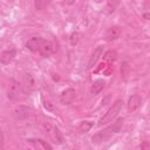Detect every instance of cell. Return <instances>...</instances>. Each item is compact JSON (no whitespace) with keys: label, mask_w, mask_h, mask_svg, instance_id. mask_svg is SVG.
Here are the masks:
<instances>
[{"label":"cell","mask_w":150,"mask_h":150,"mask_svg":"<svg viewBox=\"0 0 150 150\" xmlns=\"http://www.w3.org/2000/svg\"><path fill=\"white\" fill-rule=\"evenodd\" d=\"M141 104H142V97L139 95L135 94V95H132V96L129 97L128 103H127V107H128V110L130 112H134V111H136L141 107Z\"/></svg>","instance_id":"obj_8"},{"label":"cell","mask_w":150,"mask_h":150,"mask_svg":"<svg viewBox=\"0 0 150 150\" xmlns=\"http://www.w3.org/2000/svg\"><path fill=\"white\" fill-rule=\"evenodd\" d=\"M145 2H149L150 4V0H145Z\"/></svg>","instance_id":"obj_24"},{"label":"cell","mask_w":150,"mask_h":150,"mask_svg":"<svg viewBox=\"0 0 150 150\" xmlns=\"http://www.w3.org/2000/svg\"><path fill=\"white\" fill-rule=\"evenodd\" d=\"M102 53H103V46H98V47L93 52V54H91V56H90V59H89V61H88V68H89V69H91V68L96 64V62H97L98 59L101 57Z\"/></svg>","instance_id":"obj_13"},{"label":"cell","mask_w":150,"mask_h":150,"mask_svg":"<svg viewBox=\"0 0 150 150\" xmlns=\"http://www.w3.org/2000/svg\"><path fill=\"white\" fill-rule=\"evenodd\" d=\"M43 41H45V39L41 38V36H33V38L28 39V41L26 42V48H27L28 50L33 52V53L39 52V50H40V47H41V45H42Z\"/></svg>","instance_id":"obj_5"},{"label":"cell","mask_w":150,"mask_h":150,"mask_svg":"<svg viewBox=\"0 0 150 150\" xmlns=\"http://www.w3.org/2000/svg\"><path fill=\"white\" fill-rule=\"evenodd\" d=\"M120 35H121V28L117 27V26H112V27H110V28L107 29V32L104 34V39L107 41L111 42V41L117 40L120 38Z\"/></svg>","instance_id":"obj_10"},{"label":"cell","mask_w":150,"mask_h":150,"mask_svg":"<svg viewBox=\"0 0 150 150\" xmlns=\"http://www.w3.org/2000/svg\"><path fill=\"white\" fill-rule=\"evenodd\" d=\"M27 142L30 143L32 145H34L38 149H43V150H47V149L48 150H52L53 149V146L48 142H46L43 139H40V138H28Z\"/></svg>","instance_id":"obj_12"},{"label":"cell","mask_w":150,"mask_h":150,"mask_svg":"<svg viewBox=\"0 0 150 150\" xmlns=\"http://www.w3.org/2000/svg\"><path fill=\"white\" fill-rule=\"evenodd\" d=\"M79 41V33H73L70 36V43L71 45H76Z\"/></svg>","instance_id":"obj_20"},{"label":"cell","mask_w":150,"mask_h":150,"mask_svg":"<svg viewBox=\"0 0 150 150\" xmlns=\"http://www.w3.org/2000/svg\"><path fill=\"white\" fill-rule=\"evenodd\" d=\"M54 52H55V45H54V42L48 41V40H45V41L42 42V45H41V47H40V50H39V53H40L43 57L49 56V55L53 54Z\"/></svg>","instance_id":"obj_7"},{"label":"cell","mask_w":150,"mask_h":150,"mask_svg":"<svg viewBox=\"0 0 150 150\" xmlns=\"http://www.w3.org/2000/svg\"><path fill=\"white\" fill-rule=\"evenodd\" d=\"M21 90H22L21 83L19 81H16L15 79H9V86H8V90H7V97L11 101H15L20 96Z\"/></svg>","instance_id":"obj_3"},{"label":"cell","mask_w":150,"mask_h":150,"mask_svg":"<svg viewBox=\"0 0 150 150\" xmlns=\"http://www.w3.org/2000/svg\"><path fill=\"white\" fill-rule=\"evenodd\" d=\"M75 96H76L75 89L68 88V89L63 90L62 94L60 95V102H61L62 104H70V103H73Z\"/></svg>","instance_id":"obj_6"},{"label":"cell","mask_w":150,"mask_h":150,"mask_svg":"<svg viewBox=\"0 0 150 150\" xmlns=\"http://www.w3.org/2000/svg\"><path fill=\"white\" fill-rule=\"evenodd\" d=\"M43 105H45V108L46 109H48V110H54V107L49 103V102H46V101H43Z\"/></svg>","instance_id":"obj_21"},{"label":"cell","mask_w":150,"mask_h":150,"mask_svg":"<svg viewBox=\"0 0 150 150\" xmlns=\"http://www.w3.org/2000/svg\"><path fill=\"white\" fill-rule=\"evenodd\" d=\"M30 115V108L27 107V105H18L14 110H13V116L15 120L18 121H23V120H27Z\"/></svg>","instance_id":"obj_4"},{"label":"cell","mask_w":150,"mask_h":150,"mask_svg":"<svg viewBox=\"0 0 150 150\" xmlns=\"http://www.w3.org/2000/svg\"><path fill=\"white\" fill-rule=\"evenodd\" d=\"M143 19L150 20V13H144V14H143Z\"/></svg>","instance_id":"obj_22"},{"label":"cell","mask_w":150,"mask_h":150,"mask_svg":"<svg viewBox=\"0 0 150 150\" xmlns=\"http://www.w3.org/2000/svg\"><path fill=\"white\" fill-rule=\"evenodd\" d=\"M53 134H54V139H55L54 142L61 144L63 142V136H62V134H61V131H60V129L57 127H54L53 128Z\"/></svg>","instance_id":"obj_18"},{"label":"cell","mask_w":150,"mask_h":150,"mask_svg":"<svg viewBox=\"0 0 150 150\" xmlns=\"http://www.w3.org/2000/svg\"><path fill=\"white\" fill-rule=\"evenodd\" d=\"M16 55V49L15 48H9V49H6L1 53L0 55V62L2 64H8L9 62L13 61V59L15 57Z\"/></svg>","instance_id":"obj_9"},{"label":"cell","mask_w":150,"mask_h":150,"mask_svg":"<svg viewBox=\"0 0 150 150\" xmlns=\"http://www.w3.org/2000/svg\"><path fill=\"white\" fill-rule=\"evenodd\" d=\"M122 100H117L115 103H112V105L108 109V111L100 118V121H98V125L100 127H102V125H104V124H108V123H110V122H112V120L118 115V112L121 111V109H122Z\"/></svg>","instance_id":"obj_2"},{"label":"cell","mask_w":150,"mask_h":150,"mask_svg":"<svg viewBox=\"0 0 150 150\" xmlns=\"http://www.w3.org/2000/svg\"><path fill=\"white\" fill-rule=\"evenodd\" d=\"M139 148H142V149H143V148H150V144H149V143H143Z\"/></svg>","instance_id":"obj_23"},{"label":"cell","mask_w":150,"mask_h":150,"mask_svg":"<svg viewBox=\"0 0 150 150\" xmlns=\"http://www.w3.org/2000/svg\"><path fill=\"white\" fill-rule=\"evenodd\" d=\"M123 122H124L123 118H118L116 122H114V123H112L111 125H109L108 128H105V129L98 131L97 134H95V135L91 137L93 143H101V142L107 141L112 134H116V132H118V131L121 130V128H122V125H123Z\"/></svg>","instance_id":"obj_1"},{"label":"cell","mask_w":150,"mask_h":150,"mask_svg":"<svg viewBox=\"0 0 150 150\" xmlns=\"http://www.w3.org/2000/svg\"><path fill=\"white\" fill-rule=\"evenodd\" d=\"M35 88V81L30 74H25L23 75V91L26 94H29L34 90Z\"/></svg>","instance_id":"obj_11"},{"label":"cell","mask_w":150,"mask_h":150,"mask_svg":"<svg viewBox=\"0 0 150 150\" xmlns=\"http://www.w3.org/2000/svg\"><path fill=\"white\" fill-rule=\"evenodd\" d=\"M104 84H105V82H104L103 80H101V79L94 81L93 84H91V88H90L91 94H93V95H97V94H100V93L103 90Z\"/></svg>","instance_id":"obj_14"},{"label":"cell","mask_w":150,"mask_h":150,"mask_svg":"<svg viewBox=\"0 0 150 150\" xmlns=\"http://www.w3.org/2000/svg\"><path fill=\"white\" fill-rule=\"evenodd\" d=\"M103 59H104L105 61H108V62H114V61L117 59V52L114 50V49H109V50H107V52L104 53Z\"/></svg>","instance_id":"obj_16"},{"label":"cell","mask_w":150,"mask_h":150,"mask_svg":"<svg viewBox=\"0 0 150 150\" xmlns=\"http://www.w3.org/2000/svg\"><path fill=\"white\" fill-rule=\"evenodd\" d=\"M128 69H129V66H128V62H123L122 63V67H121V74L123 75V77H127L128 75Z\"/></svg>","instance_id":"obj_19"},{"label":"cell","mask_w":150,"mask_h":150,"mask_svg":"<svg viewBox=\"0 0 150 150\" xmlns=\"http://www.w3.org/2000/svg\"><path fill=\"white\" fill-rule=\"evenodd\" d=\"M49 2H50V0H35V2H34L35 9L36 11H43L49 5Z\"/></svg>","instance_id":"obj_17"},{"label":"cell","mask_w":150,"mask_h":150,"mask_svg":"<svg viewBox=\"0 0 150 150\" xmlns=\"http://www.w3.org/2000/svg\"><path fill=\"white\" fill-rule=\"evenodd\" d=\"M93 127H94V123H93V122H90V121H83V122H81V123L79 124L77 131H79L80 134H86V132H88Z\"/></svg>","instance_id":"obj_15"}]
</instances>
